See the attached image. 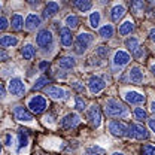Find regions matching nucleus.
<instances>
[{
	"mask_svg": "<svg viewBox=\"0 0 155 155\" xmlns=\"http://www.w3.org/2000/svg\"><path fill=\"white\" fill-rule=\"evenodd\" d=\"M2 149H3V146H2V142H0V152H2Z\"/></svg>",
	"mask_w": 155,
	"mask_h": 155,
	"instance_id": "obj_54",
	"label": "nucleus"
},
{
	"mask_svg": "<svg viewBox=\"0 0 155 155\" xmlns=\"http://www.w3.org/2000/svg\"><path fill=\"white\" fill-rule=\"evenodd\" d=\"M0 11H2V2H0Z\"/></svg>",
	"mask_w": 155,
	"mask_h": 155,
	"instance_id": "obj_55",
	"label": "nucleus"
},
{
	"mask_svg": "<svg viewBox=\"0 0 155 155\" xmlns=\"http://www.w3.org/2000/svg\"><path fill=\"white\" fill-rule=\"evenodd\" d=\"M27 107L30 109L31 114L40 115V114H43V112L48 109V100H46L43 96L36 94V96L30 97V98L27 100Z\"/></svg>",
	"mask_w": 155,
	"mask_h": 155,
	"instance_id": "obj_3",
	"label": "nucleus"
},
{
	"mask_svg": "<svg viewBox=\"0 0 155 155\" xmlns=\"http://www.w3.org/2000/svg\"><path fill=\"white\" fill-rule=\"evenodd\" d=\"M0 60L5 61V60H9V54L5 51V48H0Z\"/></svg>",
	"mask_w": 155,
	"mask_h": 155,
	"instance_id": "obj_43",
	"label": "nucleus"
},
{
	"mask_svg": "<svg viewBox=\"0 0 155 155\" xmlns=\"http://www.w3.org/2000/svg\"><path fill=\"white\" fill-rule=\"evenodd\" d=\"M58 35H60V42H61V45L64 48H69V46H72L75 43L73 33H72V30L69 27H61L60 31H58Z\"/></svg>",
	"mask_w": 155,
	"mask_h": 155,
	"instance_id": "obj_16",
	"label": "nucleus"
},
{
	"mask_svg": "<svg viewBox=\"0 0 155 155\" xmlns=\"http://www.w3.org/2000/svg\"><path fill=\"white\" fill-rule=\"evenodd\" d=\"M28 142H30V139H28V130L19 128L18 130V152H21L24 148L28 146Z\"/></svg>",
	"mask_w": 155,
	"mask_h": 155,
	"instance_id": "obj_22",
	"label": "nucleus"
},
{
	"mask_svg": "<svg viewBox=\"0 0 155 155\" xmlns=\"http://www.w3.org/2000/svg\"><path fill=\"white\" fill-rule=\"evenodd\" d=\"M100 19H101L100 12H98V11H93L91 15L88 17V22H90V25H91L93 28H98V27H100Z\"/></svg>",
	"mask_w": 155,
	"mask_h": 155,
	"instance_id": "obj_31",
	"label": "nucleus"
},
{
	"mask_svg": "<svg viewBox=\"0 0 155 155\" xmlns=\"http://www.w3.org/2000/svg\"><path fill=\"white\" fill-rule=\"evenodd\" d=\"M148 125H149V128L155 133V118H148Z\"/></svg>",
	"mask_w": 155,
	"mask_h": 155,
	"instance_id": "obj_44",
	"label": "nucleus"
},
{
	"mask_svg": "<svg viewBox=\"0 0 155 155\" xmlns=\"http://www.w3.org/2000/svg\"><path fill=\"white\" fill-rule=\"evenodd\" d=\"M133 30H134V21L133 19H125L124 22L119 24L118 33H119V36H128V35H131Z\"/></svg>",
	"mask_w": 155,
	"mask_h": 155,
	"instance_id": "obj_21",
	"label": "nucleus"
},
{
	"mask_svg": "<svg viewBox=\"0 0 155 155\" xmlns=\"http://www.w3.org/2000/svg\"><path fill=\"white\" fill-rule=\"evenodd\" d=\"M109 2H110V0H100V3H101V5H107Z\"/></svg>",
	"mask_w": 155,
	"mask_h": 155,
	"instance_id": "obj_52",
	"label": "nucleus"
},
{
	"mask_svg": "<svg viewBox=\"0 0 155 155\" xmlns=\"http://www.w3.org/2000/svg\"><path fill=\"white\" fill-rule=\"evenodd\" d=\"M72 3L79 12H88L93 8V0H72Z\"/></svg>",
	"mask_w": 155,
	"mask_h": 155,
	"instance_id": "obj_26",
	"label": "nucleus"
},
{
	"mask_svg": "<svg viewBox=\"0 0 155 155\" xmlns=\"http://www.w3.org/2000/svg\"><path fill=\"white\" fill-rule=\"evenodd\" d=\"M14 116L17 121H21V122H31L33 121V114L30 112V109L24 107L21 104L14 107Z\"/></svg>",
	"mask_w": 155,
	"mask_h": 155,
	"instance_id": "obj_14",
	"label": "nucleus"
},
{
	"mask_svg": "<svg viewBox=\"0 0 155 155\" xmlns=\"http://www.w3.org/2000/svg\"><path fill=\"white\" fill-rule=\"evenodd\" d=\"M114 25L112 24H104L98 28V36L101 39H112L114 38Z\"/></svg>",
	"mask_w": 155,
	"mask_h": 155,
	"instance_id": "obj_27",
	"label": "nucleus"
},
{
	"mask_svg": "<svg viewBox=\"0 0 155 155\" xmlns=\"http://www.w3.org/2000/svg\"><path fill=\"white\" fill-rule=\"evenodd\" d=\"M64 24H66V27H69L70 30H75V28H78V27L81 25V21H79V18H78V15L70 14V15H67V17H66Z\"/></svg>",
	"mask_w": 155,
	"mask_h": 155,
	"instance_id": "obj_29",
	"label": "nucleus"
},
{
	"mask_svg": "<svg viewBox=\"0 0 155 155\" xmlns=\"http://www.w3.org/2000/svg\"><path fill=\"white\" fill-rule=\"evenodd\" d=\"M127 137L136 139V140H148L149 139V131L142 124H130L128 131H127Z\"/></svg>",
	"mask_w": 155,
	"mask_h": 155,
	"instance_id": "obj_6",
	"label": "nucleus"
},
{
	"mask_svg": "<svg viewBox=\"0 0 155 155\" xmlns=\"http://www.w3.org/2000/svg\"><path fill=\"white\" fill-rule=\"evenodd\" d=\"M19 43V39L14 35H2L0 36V46L2 48H14Z\"/></svg>",
	"mask_w": 155,
	"mask_h": 155,
	"instance_id": "obj_19",
	"label": "nucleus"
},
{
	"mask_svg": "<svg viewBox=\"0 0 155 155\" xmlns=\"http://www.w3.org/2000/svg\"><path fill=\"white\" fill-rule=\"evenodd\" d=\"M5 96H6V88L0 84V98L3 100V98H5Z\"/></svg>",
	"mask_w": 155,
	"mask_h": 155,
	"instance_id": "obj_45",
	"label": "nucleus"
},
{
	"mask_svg": "<svg viewBox=\"0 0 155 155\" xmlns=\"http://www.w3.org/2000/svg\"><path fill=\"white\" fill-rule=\"evenodd\" d=\"M36 45H38L42 51H51L52 46H54V36H52V31L48 30V28L40 30L38 35H36Z\"/></svg>",
	"mask_w": 155,
	"mask_h": 155,
	"instance_id": "obj_4",
	"label": "nucleus"
},
{
	"mask_svg": "<svg viewBox=\"0 0 155 155\" xmlns=\"http://www.w3.org/2000/svg\"><path fill=\"white\" fill-rule=\"evenodd\" d=\"M58 12H60V5H58L57 2H48V5L43 9L42 17L45 19H49V18H52V17H55Z\"/></svg>",
	"mask_w": 155,
	"mask_h": 155,
	"instance_id": "obj_18",
	"label": "nucleus"
},
{
	"mask_svg": "<svg viewBox=\"0 0 155 155\" xmlns=\"http://www.w3.org/2000/svg\"><path fill=\"white\" fill-rule=\"evenodd\" d=\"M110 155H124L122 152H114V154H110Z\"/></svg>",
	"mask_w": 155,
	"mask_h": 155,
	"instance_id": "obj_53",
	"label": "nucleus"
},
{
	"mask_svg": "<svg viewBox=\"0 0 155 155\" xmlns=\"http://www.w3.org/2000/svg\"><path fill=\"white\" fill-rule=\"evenodd\" d=\"M146 55H148V51H146L145 46H139L134 52H133V57H134L136 60H139V61H143V60L146 58Z\"/></svg>",
	"mask_w": 155,
	"mask_h": 155,
	"instance_id": "obj_36",
	"label": "nucleus"
},
{
	"mask_svg": "<svg viewBox=\"0 0 155 155\" xmlns=\"http://www.w3.org/2000/svg\"><path fill=\"white\" fill-rule=\"evenodd\" d=\"M151 72H152V75L155 76V64H152V66H151Z\"/></svg>",
	"mask_w": 155,
	"mask_h": 155,
	"instance_id": "obj_51",
	"label": "nucleus"
},
{
	"mask_svg": "<svg viewBox=\"0 0 155 155\" xmlns=\"http://www.w3.org/2000/svg\"><path fill=\"white\" fill-rule=\"evenodd\" d=\"M8 91L15 97H22L24 94H25L27 88H25L24 81H22L21 78L15 76V78H12V79L9 81V84H8Z\"/></svg>",
	"mask_w": 155,
	"mask_h": 155,
	"instance_id": "obj_7",
	"label": "nucleus"
},
{
	"mask_svg": "<svg viewBox=\"0 0 155 155\" xmlns=\"http://www.w3.org/2000/svg\"><path fill=\"white\" fill-rule=\"evenodd\" d=\"M87 119L91 124V127L98 128L101 125V110H100V106H97V104L90 106V109H87Z\"/></svg>",
	"mask_w": 155,
	"mask_h": 155,
	"instance_id": "obj_11",
	"label": "nucleus"
},
{
	"mask_svg": "<svg viewBox=\"0 0 155 155\" xmlns=\"http://www.w3.org/2000/svg\"><path fill=\"white\" fill-rule=\"evenodd\" d=\"M24 21H25V19L22 18V15H19V14L12 15V18H11V27H12V30L21 31V30L24 28Z\"/></svg>",
	"mask_w": 155,
	"mask_h": 155,
	"instance_id": "obj_28",
	"label": "nucleus"
},
{
	"mask_svg": "<svg viewBox=\"0 0 155 155\" xmlns=\"http://www.w3.org/2000/svg\"><path fill=\"white\" fill-rule=\"evenodd\" d=\"M43 122L48 124V125H52L55 121H54V115H45L43 116Z\"/></svg>",
	"mask_w": 155,
	"mask_h": 155,
	"instance_id": "obj_42",
	"label": "nucleus"
},
{
	"mask_svg": "<svg viewBox=\"0 0 155 155\" xmlns=\"http://www.w3.org/2000/svg\"><path fill=\"white\" fill-rule=\"evenodd\" d=\"M87 85H88V91L91 94H98V93H101L106 88V81L103 78L97 76V75H91L88 78Z\"/></svg>",
	"mask_w": 155,
	"mask_h": 155,
	"instance_id": "obj_9",
	"label": "nucleus"
},
{
	"mask_svg": "<svg viewBox=\"0 0 155 155\" xmlns=\"http://www.w3.org/2000/svg\"><path fill=\"white\" fill-rule=\"evenodd\" d=\"M40 24H42V18L39 15H36V14H28L25 17V21H24V25H25V28L28 31H33V30L39 28Z\"/></svg>",
	"mask_w": 155,
	"mask_h": 155,
	"instance_id": "obj_17",
	"label": "nucleus"
},
{
	"mask_svg": "<svg viewBox=\"0 0 155 155\" xmlns=\"http://www.w3.org/2000/svg\"><path fill=\"white\" fill-rule=\"evenodd\" d=\"M133 115H134V119L142 122V121H148V112L143 109V107H136L133 110Z\"/></svg>",
	"mask_w": 155,
	"mask_h": 155,
	"instance_id": "obj_33",
	"label": "nucleus"
},
{
	"mask_svg": "<svg viewBox=\"0 0 155 155\" xmlns=\"http://www.w3.org/2000/svg\"><path fill=\"white\" fill-rule=\"evenodd\" d=\"M130 61H131V55H130L127 51H124V49L115 51L114 58H112V69H114V72L122 70Z\"/></svg>",
	"mask_w": 155,
	"mask_h": 155,
	"instance_id": "obj_5",
	"label": "nucleus"
},
{
	"mask_svg": "<svg viewBox=\"0 0 155 155\" xmlns=\"http://www.w3.org/2000/svg\"><path fill=\"white\" fill-rule=\"evenodd\" d=\"M125 46L131 51V52H134L136 49L140 46V40L137 38H134V36H131V38H128L127 40H125Z\"/></svg>",
	"mask_w": 155,
	"mask_h": 155,
	"instance_id": "obj_34",
	"label": "nucleus"
},
{
	"mask_svg": "<svg viewBox=\"0 0 155 155\" xmlns=\"http://www.w3.org/2000/svg\"><path fill=\"white\" fill-rule=\"evenodd\" d=\"M75 107H76L78 110H85L87 109V101H85L84 97H81V96L75 97Z\"/></svg>",
	"mask_w": 155,
	"mask_h": 155,
	"instance_id": "obj_38",
	"label": "nucleus"
},
{
	"mask_svg": "<svg viewBox=\"0 0 155 155\" xmlns=\"http://www.w3.org/2000/svg\"><path fill=\"white\" fill-rule=\"evenodd\" d=\"M49 66H51V64H49V61H48V60H43V61H40V63H39V69H40L42 72H43V70H46V69H49Z\"/></svg>",
	"mask_w": 155,
	"mask_h": 155,
	"instance_id": "obj_41",
	"label": "nucleus"
},
{
	"mask_svg": "<svg viewBox=\"0 0 155 155\" xmlns=\"http://www.w3.org/2000/svg\"><path fill=\"white\" fill-rule=\"evenodd\" d=\"M130 84H136V85H140L145 79V73L142 70V67L139 66H133L128 72H127V78H125Z\"/></svg>",
	"mask_w": 155,
	"mask_h": 155,
	"instance_id": "obj_13",
	"label": "nucleus"
},
{
	"mask_svg": "<svg viewBox=\"0 0 155 155\" xmlns=\"http://www.w3.org/2000/svg\"><path fill=\"white\" fill-rule=\"evenodd\" d=\"M104 114L109 118H125L128 115V109L122 101L116 98H107L104 101Z\"/></svg>",
	"mask_w": 155,
	"mask_h": 155,
	"instance_id": "obj_1",
	"label": "nucleus"
},
{
	"mask_svg": "<svg viewBox=\"0 0 155 155\" xmlns=\"http://www.w3.org/2000/svg\"><path fill=\"white\" fill-rule=\"evenodd\" d=\"M55 78H57V79H66V78H67V75H66V73H63V72H60V70H57Z\"/></svg>",
	"mask_w": 155,
	"mask_h": 155,
	"instance_id": "obj_46",
	"label": "nucleus"
},
{
	"mask_svg": "<svg viewBox=\"0 0 155 155\" xmlns=\"http://www.w3.org/2000/svg\"><path fill=\"white\" fill-rule=\"evenodd\" d=\"M142 155H155L154 143H145V145L142 146Z\"/></svg>",
	"mask_w": 155,
	"mask_h": 155,
	"instance_id": "obj_37",
	"label": "nucleus"
},
{
	"mask_svg": "<svg viewBox=\"0 0 155 155\" xmlns=\"http://www.w3.org/2000/svg\"><path fill=\"white\" fill-rule=\"evenodd\" d=\"M81 124V116L75 114V112H70L67 115H64L61 119H60V127L63 130H72Z\"/></svg>",
	"mask_w": 155,
	"mask_h": 155,
	"instance_id": "obj_10",
	"label": "nucleus"
},
{
	"mask_svg": "<svg viewBox=\"0 0 155 155\" xmlns=\"http://www.w3.org/2000/svg\"><path fill=\"white\" fill-rule=\"evenodd\" d=\"M84 155H106V151L97 145H93V146H88L85 148L84 151Z\"/></svg>",
	"mask_w": 155,
	"mask_h": 155,
	"instance_id": "obj_32",
	"label": "nucleus"
},
{
	"mask_svg": "<svg viewBox=\"0 0 155 155\" xmlns=\"http://www.w3.org/2000/svg\"><path fill=\"white\" fill-rule=\"evenodd\" d=\"M149 39H151V42H154L155 43V27L154 28H151V31H149Z\"/></svg>",
	"mask_w": 155,
	"mask_h": 155,
	"instance_id": "obj_47",
	"label": "nucleus"
},
{
	"mask_svg": "<svg viewBox=\"0 0 155 155\" xmlns=\"http://www.w3.org/2000/svg\"><path fill=\"white\" fill-rule=\"evenodd\" d=\"M124 100L128 103V104H134V106H140L146 101V97L143 93H139L134 90H128V91H124Z\"/></svg>",
	"mask_w": 155,
	"mask_h": 155,
	"instance_id": "obj_12",
	"label": "nucleus"
},
{
	"mask_svg": "<svg viewBox=\"0 0 155 155\" xmlns=\"http://www.w3.org/2000/svg\"><path fill=\"white\" fill-rule=\"evenodd\" d=\"M30 6H38L39 3H40V0H25Z\"/></svg>",
	"mask_w": 155,
	"mask_h": 155,
	"instance_id": "obj_48",
	"label": "nucleus"
},
{
	"mask_svg": "<svg viewBox=\"0 0 155 155\" xmlns=\"http://www.w3.org/2000/svg\"><path fill=\"white\" fill-rule=\"evenodd\" d=\"M107 130L109 133L115 137H125L127 136V131H128V125L122 121H109L107 122Z\"/></svg>",
	"mask_w": 155,
	"mask_h": 155,
	"instance_id": "obj_8",
	"label": "nucleus"
},
{
	"mask_svg": "<svg viewBox=\"0 0 155 155\" xmlns=\"http://www.w3.org/2000/svg\"><path fill=\"white\" fill-rule=\"evenodd\" d=\"M72 88L78 91V93H85V85L82 84V82H79V81H75V82H72Z\"/></svg>",
	"mask_w": 155,
	"mask_h": 155,
	"instance_id": "obj_40",
	"label": "nucleus"
},
{
	"mask_svg": "<svg viewBox=\"0 0 155 155\" xmlns=\"http://www.w3.org/2000/svg\"><path fill=\"white\" fill-rule=\"evenodd\" d=\"M11 27V21L6 18V17H0V31H6L8 28Z\"/></svg>",
	"mask_w": 155,
	"mask_h": 155,
	"instance_id": "obj_39",
	"label": "nucleus"
},
{
	"mask_svg": "<svg viewBox=\"0 0 155 155\" xmlns=\"http://www.w3.org/2000/svg\"><path fill=\"white\" fill-rule=\"evenodd\" d=\"M124 15H125V6L124 5H115L112 9H110V19L114 21V22H119V19L124 18Z\"/></svg>",
	"mask_w": 155,
	"mask_h": 155,
	"instance_id": "obj_20",
	"label": "nucleus"
},
{
	"mask_svg": "<svg viewBox=\"0 0 155 155\" xmlns=\"http://www.w3.org/2000/svg\"><path fill=\"white\" fill-rule=\"evenodd\" d=\"M130 8H131V12L134 14L136 17L143 15V12H145V0H130Z\"/></svg>",
	"mask_w": 155,
	"mask_h": 155,
	"instance_id": "obj_24",
	"label": "nucleus"
},
{
	"mask_svg": "<svg viewBox=\"0 0 155 155\" xmlns=\"http://www.w3.org/2000/svg\"><path fill=\"white\" fill-rule=\"evenodd\" d=\"M151 112L155 115V100H152V101H151Z\"/></svg>",
	"mask_w": 155,
	"mask_h": 155,
	"instance_id": "obj_50",
	"label": "nucleus"
},
{
	"mask_svg": "<svg viewBox=\"0 0 155 155\" xmlns=\"http://www.w3.org/2000/svg\"><path fill=\"white\" fill-rule=\"evenodd\" d=\"M21 55H22L24 60H33V58L36 57V48L31 43H25L21 48Z\"/></svg>",
	"mask_w": 155,
	"mask_h": 155,
	"instance_id": "obj_25",
	"label": "nucleus"
},
{
	"mask_svg": "<svg viewBox=\"0 0 155 155\" xmlns=\"http://www.w3.org/2000/svg\"><path fill=\"white\" fill-rule=\"evenodd\" d=\"M94 43V36L88 31H81L75 39V52L82 55L84 52L88 51V48Z\"/></svg>",
	"mask_w": 155,
	"mask_h": 155,
	"instance_id": "obj_2",
	"label": "nucleus"
},
{
	"mask_svg": "<svg viewBox=\"0 0 155 155\" xmlns=\"http://www.w3.org/2000/svg\"><path fill=\"white\" fill-rule=\"evenodd\" d=\"M58 66L61 69H66V70H70L76 66V61L72 55H63V57L58 58Z\"/></svg>",
	"mask_w": 155,
	"mask_h": 155,
	"instance_id": "obj_23",
	"label": "nucleus"
},
{
	"mask_svg": "<svg viewBox=\"0 0 155 155\" xmlns=\"http://www.w3.org/2000/svg\"><path fill=\"white\" fill-rule=\"evenodd\" d=\"M5 139H6V145H8V146H11V142H12V136H11V134H6V137H5Z\"/></svg>",
	"mask_w": 155,
	"mask_h": 155,
	"instance_id": "obj_49",
	"label": "nucleus"
},
{
	"mask_svg": "<svg viewBox=\"0 0 155 155\" xmlns=\"http://www.w3.org/2000/svg\"><path fill=\"white\" fill-rule=\"evenodd\" d=\"M48 84H49V78L39 76L38 79H36V82H35V85L31 87V90H33V91H39V90H42V88H46Z\"/></svg>",
	"mask_w": 155,
	"mask_h": 155,
	"instance_id": "obj_30",
	"label": "nucleus"
},
{
	"mask_svg": "<svg viewBox=\"0 0 155 155\" xmlns=\"http://www.w3.org/2000/svg\"><path fill=\"white\" fill-rule=\"evenodd\" d=\"M109 54H110V49H109L107 46H103V45H101V46H98L96 49V55L100 58V60H106V58L109 57Z\"/></svg>",
	"mask_w": 155,
	"mask_h": 155,
	"instance_id": "obj_35",
	"label": "nucleus"
},
{
	"mask_svg": "<svg viewBox=\"0 0 155 155\" xmlns=\"http://www.w3.org/2000/svg\"><path fill=\"white\" fill-rule=\"evenodd\" d=\"M45 93H46V96L54 98V100H64V98H67V96H69V93L64 88L58 87V85H49V87H46L45 88Z\"/></svg>",
	"mask_w": 155,
	"mask_h": 155,
	"instance_id": "obj_15",
	"label": "nucleus"
}]
</instances>
